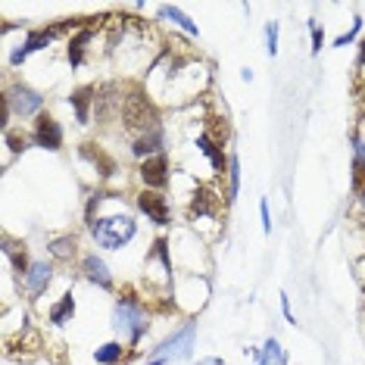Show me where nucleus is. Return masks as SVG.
I'll return each mask as SVG.
<instances>
[{
    "mask_svg": "<svg viewBox=\"0 0 365 365\" xmlns=\"http://www.w3.org/2000/svg\"><path fill=\"white\" fill-rule=\"evenodd\" d=\"M112 328L128 343H137L144 337V331H147V315H144V309L131 297H122L116 303V309H112Z\"/></svg>",
    "mask_w": 365,
    "mask_h": 365,
    "instance_id": "f257e3e1",
    "label": "nucleus"
},
{
    "mask_svg": "<svg viewBox=\"0 0 365 365\" xmlns=\"http://www.w3.org/2000/svg\"><path fill=\"white\" fill-rule=\"evenodd\" d=\"M91 231H94L100 247L119 250L135 237L137 225H135V218H128V216H110V218H103V222H91Z\"/></svg>",
    "mask_w": 365,
    "mask_h": 365,
    "instance_id": "f03ea898",
    "label": "nucleus"
},
{
    "mask_svg": "<svg viewBox=\"0 0 365 365\" xmlns=\"http://www.w3.org/2000/svg\"><path fill=\"white\" fill-rule=\"evenodd\" d=\"M122 119L128 128H144V131H154L156 128V106L150 103V97L144 94L141 88L128 91L122 100Z\"/></svg>",
    "mask_w": 365,
    "mask_h": 365,
    "instance_id": "7ed1b4c3",
    "label": "nucleus"
},
{
    "mask_svg": "<svg viewBox=\"0 0 365 365\" xmlns=\"http://www.w3.org/2000/svg\"><path fill=\"white\" fill-rule=\"evenodd\" d=\"M194 334H197V322H188L181 331H175L172 337H165L159 347H154V359H169V356H181L188 359L191 356V347H194Z\"/></svg>",
    "mask_w": 365,
    "mask_h": 365,
    "instance_id": "20e7f679",
    "label": "nucleus"
},
{
    "mask_svg": "<svg viewBox=\"0 0 365 365\" xmlns=\"http://www.w3.org/2000/svg\"><path fill=\"white\" fill-rule=\"evenodd\" d=\"M3 100L10 106V112H16V116H35L44 106V97L38 91L25 88V84H13L10 91H3Z\"/></svg>",
    "mask_w": 365,
    "mask_h": 365,
    "instance_id": "39448f33",
    "label": "nucleus"
},
{
    "mask_svg": "<svg viewBox=\"0 0 365 365\" xmlns=\"http://www.w3.org/2000/svg\"><path fill=\"white\" fill-rule=\"evenodd\" d=\"M35 141H38V147H44V150L63 147V128H59V122L53 116H47V112H41L35 122Z\"/></svg>",
    "mask_w": 365,
    "mask_h": 365,
    "instance_id": "423d86ee",
    "label": "nucleus"
},
{
    "mask_svg": "<svg viewBox=\"0 0 365 365\" xmlns=\"http://www.w3.org/2000/svg\"><path fill=\"white\" fill-rule=\"evenodd\" d=\"M141 178H144V184H147L150 191L165 188V184H169V159H165L163 154L144 159L141 163Z\"/></svg>",
    "mask_w": 365,
    "mask_h": 365,
    "instance_id": "0eeeda50",
    "label": "nucleus"
},
{
    "mask_svg": "<svg viewBox=\"0 0 365 365\" xmlns=\"http://www.w3.org/2000/svg\"><path fill=\"white\" fill-rule=\"evenodd\" d=\"M137 207L141 212H147V218H154L156 225H169V203H165V197L159 194V191H141L137 194Z\"/></svg>",
    "mask_w": 365,
    "mask_h": 365,
    "instance_id": "6e6552de",
    "label": "nucleus"
},
{
    "mask_svg": "<svg viewBox=\"0 0 365 365\" xmlns=\"http://www.w3.org/2000/svg\"><path fill=\"white\" fill-rule=\"evenodd\" d=\"M53 38H57V31H53V29H38V31H29V38H25V44H22V47L10 53V63H13V66H19L25 57H31V53H38L41 47H47V44L53 41Z\"/></svg>",
    "mask_w": 365,
    "mask_h": 365,
    "instance_id": "1a4fd4ad",
    "label": "nucleus"
},
{
    "mask_svg": "<svg viewBox=\"0 0 365 365\" xmlns=\"http://www.w3.org/2000/svg\"><path fill=\"white\" fill-rule=\"evenodd\" d=\"M50 275H53V269H50L47 262H31L29 275H25V290L31 294V300H35V297H41L44 290H47Z\"/></svg>",
    "mask_w": 365,
    "mask_h": 365,
    "instance_id": "9d476101",
    "label": "nucleus"
},
{
    "mask_svg": "<svg viewBox=\"0 0 365 365\" xmlns=\"http://www.w3.org/2000/svg\"><path fill=\"white\" fill-rule=\"evenodd\" d=\"M97 91L91 88V84H84V88H78V91H72V97H69V103L75 106V119L82 125H88V119H91V103H97Z\"/></svg>",
    "mask_w": 365,
    "mask_h": 365,
    "instance_id": "9b49d317",
    "label": "nucleus"
},
{
    "mask_svg": "<svg viewBox=\"0 0 365 365\" xmlns=\"http://www.w3.org/2000/svg\"><path fill=\"white\" fill-rule=\"evenodd\" d=\"M84 275L91 278V281H97L103 290H112V275H110V269H106V262L103 260H97V256H84Z\"/></svg>",
    "mask_w": 365,
    "mask_h": 365,
    "instance_id": "f8f14e48",
    "label": "nucleus"
},
{
    "mask_svg": "<svg viewBox=\"0 0 365 365\" xmlns=\"http://www.w3.org/2000/svg\"><path fill=\"white\" fill-rule=\"evenodd\" d=\"M197 147H200L203 154H207V156L212 159V169H216L218 175H222V172L228 169V159H225V154H222V147H218V141H216V137L200 135V137H197Z\"/></svg>",
    "mask_w": 365,
    "mask_h": 365,
    "instance_id": "ddd939ff",
    "label": "nucleus"
},
{
    "mask_svg": "<svg viewBox=\"0 0 365 365\" xmlns=\"http://www.w3.org/2000/svg\"><path fill=\"white\" fill-rule=\"evenodd\" d=\"M82 156H84V159H91V163L97 165V172H100L103 178H110L112 172H116V163H112V159L106 156L103 150L97 147V144H82Z\"/></svg>",
    "mask_w": 365,
    "mask_h": 365,
    "instance_id": "4468645a",
    "label": "nucleus"
},
{
    "mask_svg": "<svg viewBox=\"0 0 365 365\" xmlns=\"http://www.w3.org/2000/svg\"><path fill=\"white\" fill-rule=\"evenodd\" d=\"M159 147H163V131H159V125H156V128L150 131V135L137 137L135 147H131V150H135V156H147V159H150V156H156Z\"/></svg>",
    "mask_w": 365,
    "mask_h": 365,
    "instance_id": "2eb2a0df",
    "label": "nucleus"
},
{
    "mask_svg": "<svg viewBox=\"0 0 365 365\" xmlns=\"http://www.w3.org/2000/svg\"><path fill=\"white\" fill-rule=\"evenodd\" d=\"M218 207V200H216V194H212L209 188H200L194 194V203H191V216H212Z\"/></svg>",
    "mask_w": 365,
    "mask_h": 365,
    "instance_id": "dca6fc26",
    "label": "nucleus"
},
{
    "mask_svg": "<svg viewBox=\"0 0 365 365\" xmlns=\"http://www.w3.org/2000/svg\"><path fill=\"white\" fill-rule=\"evenodd\" d=\"M94 359H97V365H119L125 359V350L119 341H110V343H103V347H97Z\"/></svg>",
    "mask_w": 365,
    "mask_h": 365,
    "instance_id": "f3484780",
    "label": "nucleus"
},
{
    "mask_svg": "<svg viewBox=\"0 0 365 365\" xmlns=\"http://www.w3.org/2000/svg\"><path fill=\"white\" fill-rule=\"evenodd\" d=\"M3 253L10 256V262H13V269L19 271V275H29V269H31V262H29V256H25V247L22 244H10L6 241V247H3Z\"/></svg>",
    "mask_w": 365,
    "mask_h": 365,
    "instance_id": "a211bd4d",
    "label": "nucleus"
},
{
    "mask_svg": "<svg viewBox=\"0 0 365 365\" xmlns=\"http://www.w3.org/2000/svg\"><path fill=\"white\" fill-rule=\"evenodd\" d=\"M91 38H94V29H82V31H78V35L69 41V63H72V66H78V63L84 59V44H88Z\"/></svg>",
    "mask_w": 365,
    "mask_h": 365,
    "instance_id": "6ab92c4d",
    "label": "nucleus"
},
{
    "mask_svg": "<svg viewBox=\"0 0 365 365\" xmlns=\"http://www.w3.org/2000/svg\"><path fill=\"white\" fill-rule=\"evenodd\" d=\"M72 315H75V300H72V294H63V300L50 309V322L53 325H66Z\"/></svg>",
    "mask_w": 365,
    "mask_h": 365,
    "instance_id": "aec40b11",
    "label": "nucleus"
},
{
    "mask_svg": "<svg viewBox=\"0 0 365 365\" xmlns=\"http://www.w3.org/2000/svg\"><path fill=\"white\" fill-rule=\"evenodd\" d=\"M75 247H78V241H75L72 234L50 241V253L57 256V260H72V256H75Z\"/></svg>",
    "mask_w": 365,
    "mask_h": 365,
    "instance_id": "412c9836",
    "label": "nucleus"
},
{
    "mask_svg": "<svg viewBox=\"0 0 365 365\" xmlns=\"http://www.w3.org/2000/svg\"><path fill=\"white\" fill-rule=\"evenodd\" d=\"M159 13H163L165 19H172V22H178V25H181L184 31H188V35H200V29H197V25L191 22V19L184 16L181 10H178V6H163V10H159Z\"/></svg>",
    "mask_w": 365,
    "mask_h": 365,
    "instance_id": "4be33fe9",
    "label": "nucleus"
},
{
    "mask_svg": "<svg viewBox=\"0 0 365 365\" xmlns=\"http://www.w3.org/2000/svg\"><path fill=\"white\" fill-rule=\"evenodd\" d=\"M228 194H231V200L237 197V191H241V163H237V156H231L228 159Z\"/></svg>",
    "mask_w": 365,
    "mask_h": 365,
    "instance_id": "5701e85b",
    "label": "nucleus"
},
{
    "mask_svg": "<svg viewBox=\"0 0 365 365\" xmlns=\"http://www.w3.org/2000/svg\"><path fill=\"white\" fill-rule=\"evenodd\" d=\"M3 137H6V147H10L13 154H22V150L29 147V137H25L22 131H6Z\"/></svg>",
    "mask_w": 365,
    "mask_h": 365,
    "instance_id": "b1692460",
    "label": "nucleus"
},
{
    "mask_svg": "<svg viewBox=\"0 0 365 365\" xmlns=\"http://www.w3.org/2000/svg\"><path fill=\"white\" fill-rule=\"evenodd\" d=\"M262 356H265V359H271V362H281V365L288 362V356L281 353V343H278L275 337H269V341H265V353Z\"/></svg>",
    "mask_w": 365,
    "mask_h": 365,
    "instance_id": "393cba45",
    "label": "nucleus"
},
{
    "mask_svg": "<svg viewBox=\"0 0 365 365\" xmlns=\"http://www.w3.org/2000/svg\"><path fill=\"white\" fill-rule=\"evenodd\" d=\"M265 50H269V57H275L278 53V22L265 25Z\"/></svg>",
    "mask_w": 365,
    "mask_h": 365,
    "instance_id": "a878e982",
    "label": "nucleus"
},
{
    "mask_svg": "<svg viewBox=\"0 0 365 365\" xmlns=\"http://www.w3.org/2000/svg\"><path fill=\"white\" fill-rule=\"evenodd\" d=\"M359 29H362V19L356 16V19H353V29H350L347 35H341V38H337V41H334V47H343V44H350V41H353V38H356V31H359Z\"/></svg>",
    "mask_w": 365,
    "mask_h": 365,
    "instance_id": "bb28decb",
    "label": "nucleus"
},
{
    "mask_svg": "<svg viewBox=\"0 0 365 365\" xmlns=\"http://www.w3.org/2000/svg\"><path fill=\"white\" fill-rule=\"evenodd\" d=\"M154 253L159 256V260H163V265H165V269H169V271H172V260H169V244H165V241H163V237H159V241H156V247H154Z\"/></svg>",
    "mask_w": 365,
    "mask_h": 365,
    "instance_id": "cd10ccee",
    "label": "nucleus"
},
{
    "mask_svg": "<svg viewBox=\"0 0 365 365\" xmlns=\"http://www.w3.org/2000/svg\"><path fill=\"white\" fill-rule=\"evenodd\" d=\"M260 218H262V231L265 234H271V216H269V203H260Z\"/></svg>",
    "mask_w": 365,
    "mask_h": 365,
    "instance_id": "c85d7f7f",
    "label": "nucleus"
},
{
    "mask_svg": "<svg viewBox=\"0 0 365 365\" xmlns=\"http://www.w3.org/2000/svg\"><path fill=\"white\" fill-rule=\"evenodd\" d=\"M309 29H313V53H318V50H322V41H325V38H322V31H318L315 22H309Z\"/></svg>",
    "mask_w": 365,
    "mask_h": 365,
    "instance_id": "c756f323",
    "label": "nucleus"
},
{
    "mask_svg": "<svg viewBox=\"0 0 365 365\" xmlns=\"http://www.w3.org/2000/svg\"><path fill=\"white\" fill-rule=\"evenodd\" d=\"M353 154L359 163H365V144H362V137H356V135H353Z\"/></svg>",
    "mask_w": 365,
    "mask_h": 365,
    "instance_id": "7c9ffc66",
    "label": "nucleus"
},
{
    "mask_svg": "<svg viewBox=\"0 0 365 365\" xmlns=\"http://www.w3.org/2000/svg\"><path fill=\"white\" fill-rule=\"evenodd\" d=\"M281 309H284V318H288V322H294V313H290V300H288V294H281Z\"/></svg>",
    "mask_w": 365,
    "mask_h": 365,
    "instance_id": "2f4dec72",
    "label": "nucleus"
},
{
    "mask_svg": "<svg viewBox=\"0 0 365 365\" xmlns=\"http://www.w3.org/2000/svg\"><path fill=\"white\" fill-rule=\"evenodd\" d=\"M356 66H365V38L359 41V57H356Z\"/></svg>",
    "mask_w": 365,
    "mask_h": 365,
    "instance_id": "473e14b6",
    "label": "nucleus"
},
{
    "mask_svg": "<svg viewBox=\"0 0 365 365\" xmlns=\"http://www.w3.org/2000/svg\"><path fill=\"white\" fill-rule=\"evenodd\" d=\"M144 365H165V359H150V362H144Z\"/></svg>",
    "mask_w": 365,
    "mask_h": 365,
    "instance_id": "72a5a7b5",
    "label": "nucleus"
},
{
    "mask_svg": "<svg viewBox=\"0 0 365 365\" xmlns=\"http://www.w3.org/2000/svg\"><path fill=\"white\" fill-rule=\"evenodd\" d=\"M260 365H271V359H265V356H262V359H260Z\"/></svg>",
    "mask_w": 365,
    "mask_h": 365,
    "instance_id": "f704fd0d",
    "label": "nucleus"
},
{
    "mask_svg": "<svg viewBox=\"0 0 365 365\" xmlns=\"http://www.w3.org/2000/svg\"><path fill=\"white\" fill-rule=\"evenodd\" d=\"M362 203H365V188H362Z\"/></svg>",
    "mask_w": 365,
    "mask_h": 365,
    "instance_id": "c9c22d12",
    "label": "nucleus"
}]
</instances>
